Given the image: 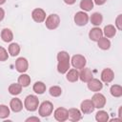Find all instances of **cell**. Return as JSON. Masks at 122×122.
I'll use <instances>...</instances> for the list:
<instances>
[{
    "mask_svg": "<svg viewBox=\"0 0 122 122\" xmlns=\"http://www.w3.org/2000/svg\"><path fill=\"white\" fill-rule=\"evenodd\" d=\"M9 58V53L7 51V50L5 48H3L2 46H0V61H6Z\"/></svg>",
    "mask_w": 122,
    "mask_h": 122,
    "instance_id": "cell-32",
    "label": "cell"
},
{
    "mask_svg": "<svg viewBox=\"0 0 122 122\" xmlns=\"http://www.w3.org/2000/svg\"><path fill=\"white\" fill-rule=\"evenodd\" d=\"M22 89H23V87L17 82V83H12V84H10V85L9 86V88H8V91H9V92H10L11 95H18V94L21 93Z\"/></svg>",
    "mask_w": 122,
    "mask_h": 122,
    "instance_id": "cell-23",
    "label": "cell"
},
{
    "mask_svg": "<svg viewBox=\"0 0 122 122\" xmlns=\"http://www.w3.org/2000/svg\"><path fill=\"white\" fill-rule=\"evenodd\" d=\"M110 121H111V122H113V121H119V122H121V121H122V119L118 117V118H112V119H111Z\"/></svg>",
    "mask_w": 122,
    "mask_h": 122,
    "instance_id": "cell-38",
    "label": "cell"
},
{
    "mask_svg": "<svg viewBox=\"0 0 122 122\" xmlns=\"http://www.w3.org/2000/svg\"><path fill=\"white\" fill-rule=\"evenodd\" d=\"M1 39L6 42V43H9V42H11L12 39H13V33L11 31L10 29H8V28H5L2 30L1 31Z\"/></svg>",
    "mask_w": 122,
    "mask_h": 122,
    "instance_id": "cell-21",
    "label": "cell"
},
{
    "mask_svg": "<svg viewBox=\"0 0 122 122\" xmlns=\"http://www.w3.org/2000/svg\"><path fill=\"white\" fill-rule=\"evenodd\" d=\"M63 1H64V3L67 4V5H73V4L76 2V0H63Z\"/></svg>",
    "mask_w": 122,
    "mask_h": 122,
    "instance_id": "cell-37",
    "label": "cell"
},
{
    "mask_svg": "<svg viewBox=\"0 0 122 122\" xmlns=\"http://www.w3.org/2000/svg\"><path fill=\"white\" fill-rule=\"evenodd\" d=\"M26 122H32V121H34V122H40V119L38 118V117H36V116H30V117H29V118H27L26 120H25Z\"/></svg>",
    "mask_w": 122,
    "mask_h": 122,
    "instance_id": "cell-34",
    "label": "cell"
},
{
    "mask_svg": "<svg viewBox=\"0 0 122 122\" xmlns=\"http://www.w3.org/2000/svg\"><path fill=\"white\" fill-rule=\"evenodd\" d=\"M9 116H10V108L4 104H1L0 105V118L6 119Z\"/></svg>",
    "mask_w": 122,
    "mask_h": 122,
    "instance_id": "cell-31",
    "label": "cell"
},
{
    "mask_svg": "<svg viewBox=\"0 0 122 122\" xmlns=\"http://www.w3.org/2000/svg\"><path fill=\"white\" fill-rule=\"evenodd\" d=\"M31 18L36 23H42L46 19V11L41 8H36L31 12Z\"/></svg>",
    "mask_w": 122,
    "mask_h": 122,
    "instance_id": "cell-9",
    "label": "cell"
},
{
    "mask_svg": "<svg viewBox=\"0 0 122 122\" xmlns=\"http://www.w3.org/2000/svg\"><path fill=\"white\" fill-rule=\"evenodd\" d=\"M110 92L113 97H121L122 96V87L120 85H112L110 89Z\"/></svg>",
    "mask_w": 122,
    "mask_h": 122,
    "instance_id": "cell-29",
    "label": "cell"
},
{
    "mask_svg": "<svg viewBox=\"0 0 122 122\" xmlns=\"http://www.w3.org/2000/svg\"><path fill=\"white\" fill-rule=\"evenodd\" d=\"M91 100L92 101V103L94 105V108H96L98 110L99 109H103L105 107V105H106V102H107L105 95L102 94V93H100V92H95L92 95V97Z\"/></svg>",
    "mask_w": 122,
    "mask_h": 122,
    "instance_id": "cell-7",
    "label": "cell"
},
{
    "mask_svg": "<svg viewBox=\"0 0 122 122\" xmlns=\"http://www.w3.org/2000/svg\"><path fill=\"white\" fill-rule=\"evenodd\" d=\"M71 66L76 70H81L84 67H86L87 60L84 55L82 54H74L71 59Z\"/></svg>",
    "mask_w": 122,
    "mask_h": 122,
    "instance_id": "cell-5",
    "label": "cell"
},
{
    "mask_svg": "<svg viewBox=\"0 0 122 122\" xmlns=\"http://www.w3.org/2000/svg\"><path fill=\"white\" fill-rule=\"evenodd\" d=\"M57 71L61 74H65L69 70L71 66V57L70 54L66 51H60L57 53Z\"/></svg>",
    "mask_w": 122,
    "mask_h": 122,
    "instance_id": "cell-1",
    "label": "cell"
},
{
    "mask_svg": "<svg viewBox=\"0 0 122 122\" xmlns=\"http://www.w3.org/2000/svg\"><path fill=\"white\" fill-rule=\"evenodd\" d=\"M10 108L13 112H19L23 110V102L18 97H13L10 102Z\"/></svg>",
    "mask_w": 122,
    "mask_h": 122,
    "instance_id": "cell-17",
    "label": "cell"
},
{
    "mask_svg": "<svg viewBox=\"0 0 122 122\" xmlns=\"http://www.w3.org/2000/svg\"><path fill=\"white\" fill-rule=\"evenodd\" d=\"M5 3H6V0H0V6L3 5V4H5Z\"/></svg>",
    "mask_w": 122,
    "mask_h": 122,
    "instance_id": "cell-40",
    "label": "cell"
},
{
    "mask_svg": "<svg viewBox=\"0 0 122 122\" xmlns=\"http://www.w3.org/2000/svg\"><path fill=\"white\" fill-rule=\"evenodd\" d=\"M92 1H93V4L97 6H102L107 2V0H92Z\"/></svg>",
    "mask_w": 122,
    "mask_h": 122,
    "instance_id": "cell-35",
    "label": "cell"
},
{
    "mask_svg": "<svg viewBox=\"0 0 122 122\" xmlns=\"http://www.w3.org/2000/svg\"><path fill=\"white\" fill-rule=\"evenodd\" d=\"M24 107L29 112H35L39 107V99L34 94H30L26 96L24 100Z\"/></svg>",
    "mask_w": 122,
    "mask_h": 122,
    "instance_id": "cell-2",
    "label": "cell"
},
{
    "mask_svg": "<svg viewBox=\"0 0 122 122\" xmlns=\"http://www.w3.org/2000/svg\"><path fill=\"white\" fill-rule=\"evenodd\" d=\"M66 78L69 82H76L79 79V71L76 69H70L66 72Z\"/></svg>",
    "mask_w": 122,
    "mask_h": 122,
    "instance_id": "cell-18",
    "label": "cell"
},
{
    "mask_svg": "<svg viewBox=\"0 0 122 122\" xmlns=\"http://www.w3.org/2000/svg\"><path fill=\"white\" fill-rule=\"evenodd\" d=\"M17 82H18L23 88H26V87L30 86V76L29 74L25 73V72H24V73H21V74L19 75V77H18Z\"/></svg>",
    "mask_w": 122,
    "mask_h": 122,
    "instance_id": "cell-24",
    "label": "cell"
},
{
    "mask_svg": "<svg viewBox=\"0 0 122 122\" xmlns=\"http://www.w3.org/2000/svg\"><path fill=\"white\" fill-rule=\"evenodd\" d=\"M68 119H70L72 122H76L79 121L82 118V112L80 110L76 109V108H71L68 110Z\"/></svg>",
    "mask_w": 122,
    "mask_h": 122,
    "instance_id": "cell-16",
    "label": "cell"
},
{
    "mask_svg": "<svg viewBox=\"0 0 122 122\" xmlns=\"http://www.w3.org/2000/svg\"><path fill=\"white\" fill-rule=\"evenodd\" d=\"M95 120L97 122H107L109 121V113L106 111L100 110L95 114Z\"/></svg>",
    "mask_w": 122,
    "mask_h": 122,
    "instance_id": "cell-28",
    "label": "cell"
},
{
    "mask_svg": "<svg viewBox=\"0 0 122 122\" xmlns=\"http://www.w3.org/2000/svg\"><path fill=\"white\" fill-rule=\"evenodd\" d=\"M4 17H5V10L2 8H0V22L4 19Z\"/></svg>",
    "mask_w": 122,
    "mask_h": 122,
    "instance_id": "cell-36",
    "label": "cell"
},
{
    "mask_svg": "<svg viewBox=\"0 0 122 122\" xmlns=\"http://www.w3.org/2000/svg\"><path fill=\"white\" fill-rule=\"evenodd\" d=\"M53 116L54 119L58 122H64L66 120H68V110L64 107H59L57 109L54 110L53 112Z\"/></svg>",
    "mask_w": 122,
    "mask_h": 122,
    "instance_id": "cell-8",
    "label": "cell"
},
{
    "mask_svg": "<svg viewBox=\"0 0 122 122\" xmlns=\"http://www.w3.org/2000/svg\"><path fill=\"white\" fill-rule=\"evenodd\" d=\"M103 30V34L107 38H112L116 34V28L112 24L106 25L104 27V30Z\"/></svg>",
    "mask_w": 122,
    "mask_h": 122,
    "instance_id": "cell-19",
    "label": "cell"
},
{
    "mask_svg": "<svg viewBox=\"0 0 122 122\" xmlns=\"http://www.w3.org/2000/svg\"><path fill=\"white\" fill-rule=\"evenodd\" d=\"M15 69L18 72L24 73L29 69V62L25 57H18L15 60Z\"/></svg>",
    "mask_w": 122,
    "mask_h": 122,
    "instance_id": "cell-10",
    "label": "cell"
},
{
    "mask_svg": "<svg viewBox=\"0 0 122 122\" xmlns=\"http://www.w3.org/2000/svg\"><path fill=\"white\" fill-rule=\"evenodd\" d=\"M118 30H122V14H118V16L115 19V26H114Z\"/></svg>",
    "mask_w": 122,
    "mask_h": 122,
    "instance_id": "cell-33",
    "label": "cell"
},
{
    "mask_svg": "<svg viewBox=\"0 0 122 122\" xmlns=\"http://www.w3.org/2000/svg\"><path fill=\"white\" fill-rule=\"evenodd\" d=\"M46 89H47L46 84L44 82H42V81H36L32 86L33 92L35 93H37V94H43L46 92Z\"/></svg>",
    "mask_w": 122,
    "mask_h": 122,
    "instance_id": "cell-22",
    "label": "cell"
},
{
    "mask_svg": "<svg viewBox=\"0 0 122 122\" xmlns=\"http://www.w3.org/2000/svg\"><path fill=\"white\" fill-rule=\"evenodd\" d=\"M49 92L52 97H58L62 94V89L59 86H51L49 90Z\"/></svg>",
    "mask_w": 122,
    "mask_h": 122,
    "instance_id": "cell-30",
    "label": "cell"
},
{
    "mask_svg": "<svg viewBox=\"0 0 122 122\" xmlns=\"http://www.w3.org/2000/svg\"><path fill=\"white\" fill-rule=\"evenodd\" d=\"M53 112V105L51 101H44L38 107V113L41 117H48Z\"/></svg>",
    "mask_w": 122,
    "mask_h": 122,
    "instance_id": "cell-3",
    "label": "cell"
},
{
    "mask_svg": "<svg viewBox=\"0 0 122 122\" xmlns=\"http://www.w3.org/2000/svg\"><path fill=\"white\" fill-rule=\"evenodd\" d=\"M59 24H60V17L58 14L56 13H52V14H50L46 17L45 19V25H46V28L49 29V30H55L59 27Z\"/></svg>",
    "mask_w": 122,
    "mask_h": 122,
    "instance_id": "cell-4",
    "label": "cell"
},
{
    "mask_svg": "<svg viewBox=\"0 0 122 122\" xmlns=\"http://www.w3.org/2000/svg\"><path fill=\"white\" fill-rule=\"evenodd\" d=\"M114 79V72L112 69L110 68H106L102 71L101 72V81L103 83H111L112 80Z\"/></svg>",
    "mask_w": 122,
    "mask_h": 122,
    "instance_id": "cell-13",
    "label": "cell"
},
{
    "mask_svg": "<svg viewBox=\"0 0 122 122\" xmlns=\"http://www.w3.org/2000/svg\"><path fill=\"white\" fill-rule=\"evenodd\" d=\"M97 46L99 49L103 50V51H107L111 48V41L109 38L107 37H101L98 41H97Z\"/></svg>",
    "mask_w": 122,
    "mask_h": 122,
    "instance_id": "cell-25",
    "label": "cell"
},
{
    "mask_svg": "<svg viewBox=\"0 0 122 122\" xmlns=\"http://www.w3.org/2000/svg\"><path fill=\"white\" fill-rule=\"evenodd\" d=\"M94 105L92 103V101L91 99H86V100H83L80 104V111L82 113L84 114H89V113H92L93 111H94Z\"/></svg>",
    "mask_w": 122,
    "mask_h": 122,
    "instance_id": "cell-12",
    "label": "cell"
},
{
    "mask_svg": "<svg viewBox=\"0 0 122 122\" xmlns=\"http://www.w3.org/2000/svg\"><path fill=\"white\" fill-rule=\"evenodd\" d=\"M89 14L86 12V11H83V10H80V11H77L75 14H74V17H73V20H74V23L79 26V27H83L85 25L88 24L89 22Z\"/></svg>",
    "mask_w": 122,
    "mask_h": 122,
    "instance_id": "cell-6",
    "label": "cell"
},
{
    "mask_svg": "<svg viewBox=\"0 0 122 122\" xmlns=\"http://www.w3.org/2000/svg\"><path fill=\"white\" fill-rule=\"evenodd\" d=\"M102 36H103V30L99 27H94L91 29V30L89 31V38L93 42H97Z\"/></svg>",
    "mask_w": 122,
    "mask_h": 122,
    "instance_id": "cell-15",
    "label": "cell"
},
{
    "mask_svg": "<svg viewBox=\"0 0 122 122\" xmlns=\"http://www.w3.org/2000/svg\"><path fill=\"white\" fill-rule=\"evenodd\" d=\"M89 20L94 27H99L103 22V16L100 12H93L89 18Z\"/></svg>",
    "mask_w": 122,
    "mask_h": 122,
    "instance_id": "cell-20",
    "label": "cell"
},
{
    "mask_svg": "<svg viewBox=\"0 0 122 122\" xmlns=\"http://www.w3.org/2000/svg\"><path fill=\"white\" fill-rule=\"evenodd\" d=\"M93 1L92 0H81L79 7L83 11H90L93 9Z\"/></svg>",
    "mask_w": 122,
    "mask_h": 122,
    "instance_id": "cell-26",
    "label": "cell"
},
{
    "mask_svg": "<svg viewBox=\"0 0 122 122\" xmlns=\"http://www.w3.org/2000/svg\"><path fill=\"white\" fill-rule=\"evenodd\" d=\"M121 110H122V107H120V108H119V110H118V117L122 119V114H121Z\"/></svg>",
    "mask_w": 122,
    "mask_h": 122,
    "instance_id": "cell-39",
    "label": "cell"
},
{
    "mask_svg": "<svg viewBox=\"0 0 122 122\" xmlns=\"http://www.w3.org/2000/svg\"><path fill=\"white\" fill-rule=\"evenodd\" d=\"M8 51H9V53H10V56L15 57L20 52V46L17 43H10V46H9V48H8Z\"/></svg>",
    "mask_w": 122,
    "mask_h": 122,
    "instance_id": "cell-27",
    "label": "cell"
},
{
    "mask_svg": "<svg viewBox=\"0 0 122 122\" xmlns=\"http://www.w3.org/2000/svg\"><path fill=\"white\" fill-rule=\"evenodd\" d=\"M87 86H88V89L91 91V92H100L103 88V82L97 78H92L90 81L87 82Z\"/></svg>",
    "mask_w": 122,
    "mask_h": 122,
    "instance_id": "cell-11",
    "label": "cell"
},
{
    "mask_svg": "<svg viewBox=\"0 0 122 122\" xmlns=\"http://www.w3.org/2000/svg\"><path fill=\"white\" fill-rule=\"evenodd\" d=\"M92 77H93V73H92V71L91 69L84 67L83 69L80 70V71H79V79L82 82H86L87 83Z\"/></svg>",
    "mask_w": 122,
    "mask_h": 122,
    "instance_id": "cell-14",
    "label": "cell"
}]
</instances>
